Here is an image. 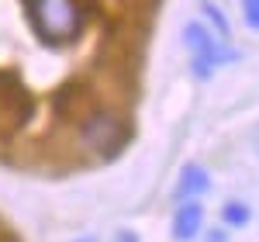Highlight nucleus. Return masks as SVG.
<instances>
[{"label": "nucleus", "mask_w": 259, "mask_h": 242, "mask_svg": "<svg viewBox=\"0 0 259 242\" xmlns=\"http://www.w3.org/2000/svg\"><path fill=\"white\" fill-rule=\"evenodd\" d=\"M211 190V173L200 166V163H187L180 170V180H177V194L180 201H200L204 194Z\"/></svg>", "instance_id": "5"}, {"label": "nucleus", "mask_w": 259, "mask_h": 242, "mask_svg": "<svg viewBox=\"0 0 259 242\" xmlns=\"http://www.w3.org/2000/svg\"><path fill=\"white\" fill-rule=\"evenodd\" d=\"M183 42H187V49H190V69L197 73L200 80H211L218 66L239 59V52H232L228 42H218L200 21L183 24Z\"/></svg>", "instance_id": "2"}, {"label": "nucleus", "mask_w": 259, "mask_h": 242, "mask_svg": "<svg viewBox=\"0 0 259 242\" xmlns=\"http://www.w3.org/2000/svg\"><path fill=\"white\" fill-rule=\"evenodd\" d=\"M221 222L232 225V228H242V225L252 222V208L242 204V201H228L225 208H221Z\"/></svg>", "instance_id": "6"}, {"label": "nucleus", "mask_w": 259, "mask_h": 242, "mask_svg": "<svg viewBox=\"0 0 259 242\" xmlns=\"http://www.w3.org/2000/svg\"><path fill=\"white\" fill-rule=\"evenodd\" d=\"M173 239L177 242H194L200 235V228H204V208L200 201H183L173 211Z\"/></svg>", "instance_id": "4"}, {"label": "nucleus", "mask_w": 259, "mask_h": 242, "mask_svg": "<svg viewBox=\"0 0 259 242\" xmlns=\"http://www.w3.org/2000/svg\"><path fill=\"white\" fill-rule=\"evenodd\" d=\"M242 18H245V28L259 31V0H242Z\"/></svg>", "instance_id": "8"}, {"label": "nucleus", "mask_w": 259, "mask_h": 242, "mask_svg": "<svg viewBox=\"0 0 259 242\" xmlns=\"http://www.w3.org/2000/svg\"><path fill=\"white\" fill-rule=\"evenodd\" d=\"M76 242H97V239H90V235H87V239H76Z\"/></svg>", "instance_id": "11"}, {"label": "nucleus", "mask_w": 259, "mask_h": 242, "mask_svg": "<svg viewBox=\"0 0 259 242\" xmlns=\"http://www.w3.org/2000/svg\"><path fill=\"white\" fill-rule=\"evenodd\" d=\"M207 242H228V235H225L221 228H211V232H207Z\"/></svg>", "instance_id": "10"}, {"label": "nucleus", "mask_w": 259, "mask_h": 242, "mask_svg": "<svg viewBox=\"0 0 259 242\" xmlns=\"http://www.w3.org/2000/svg\"><path fill=\"white\" fill-rule=\"evenodd\" d=\"M28 24L45 45H69L83 31L80 0H28Z\"/></svg>", "instance_id": "1"}, {"label": "nucleus", "mask_w": 259, "mask_h": 242, "mask_svg": "<svg viewBox=\"0 0 259 242\" xmlns=\"http://www.w3.org/2000/svg\"><path fill=\"white\" fill-rule=\"evenodd\" d=\"M128 121L118 118L114 111H94L90 118H83L80 125V142L83 149H90L94 156H104V159H111V156H118L121 149L128 145Z\"/></svg>", "instance_id": "3"}, {"label": "nucleus", "mask_w": 259, "mask_h": 242, "mask_svg": "<svg viewBox=\"0 0 259 242\" xmlns=\"http://www.w3.org/2000/svg\"><path fill=\"white\" fill-rule=\"evenodd\" d=\"M200 11H204V18L211 21V28L221 35V42L232 38V24H228V18H225V11H221V7H214L211 0H204V4H200Z\"/></svg>", "instance_id": "7"}, {"label": "nucleus", "mask_w": 259, "mask_h": 242, "mask_svg": "<svg viewBox=\"0 0 259 242\" xmlns=\"http://www.w3.org/2000/svg\"><path fill=\"white\" fill-rule=\"evenodd\" d=\"M114 242H142V239L135 235V232H132V228H121L118 235H114Z\"/></svg>", "instance_id": "9"}]
</instances>
